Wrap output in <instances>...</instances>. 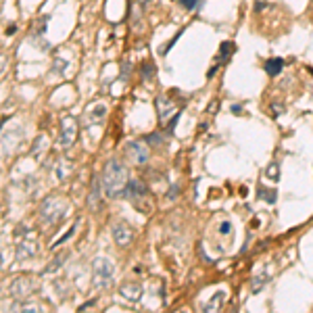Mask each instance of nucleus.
Segmentation results:
<instances>
[{
	"mask_svg": "<svg viewBox=\"0 0 313 313\" xmlns=\"http://www.w3.org/2000/svg\"><path fill=\"white\" fill-rule=\"evenodd\" d=\"M29 40H32V42H34V46L38 48V50H42V52H48V50H50V44L42 38V34H36V32H34V34H32V38H29Z\"/></svg>",
	"mask_w": 313,
	"mask_h": 313,
	"instance_id": "412c9836",
	"label": "nucleus"
},
{
	"mask_svg": "<svg viewBox=\"0 0 313 313\" xmlns=\"http://www.w3.org/2000/svg\"><path fill=\"white\" fill-rule=\"evenodd\" d=\"M223 303H226V293L219 290V293H215L211 299H209V303L203 307V311H217V309L223 307Z\"/></svg>",
	"mask_w": 313,
	"mask_h": 313,
	"instance_id": "f3484780",
	"label": "nucleus"
},
{
	"mask_svg": "<svg viewBox=\"0 0 313 313\" xmlns=\"http://www.w3.org/2000/svg\"><path fill=\"white\" fill-rule=\"evenodd\" d=\"M257 198L263 200L267 205H275V200H278V192L274 188H265V186H257Z\"/></svg>",
	"mask_w": 313,
	"mask_h": 313,
	"instance_id": "dca6fc26",
	"label": "nucleus"
},
{
	"mask_svg": "<svg viewBox=\"0 0 313 313\" xmlns=\"http://www.w3.org/2000/svg\"><path fill=\"white\" fill-rule=\"evenodd\" d=\"M67 67H69V61H65V59H55V61H52V73H59V78H63Z\"/></svg>",
	"mask_w": 313,
	"mask_h": 313,
	"instance_id": "4be33fe9",
	"label": "nucleus"
},
{
	"mask_svg": "<svg viewBox=\"0 0 313 313\" xmlns=\"http://www.w3.org/2000/svg\"><path fill=\"white\" fill-rule=\"evenodd\" d=\"M9 293L13 299L17 301H25L29 294L34 293V280L27 278V275H21V278H15L9 284Z\"/></svg>",
	"mask_w": 313,
	"mask_h": 313,
	"instance_id": "39448f33",
	"label": "nucleus"
},
{
	"mask_svg": "<svg viewBox=\"0 0 313 313\" xmlns=\"http://www.w3.org/2000/svg\"><path fill=\"white\" fill-rule=\"evenodd\" d=\"M67 257H69V253H65V251H61V253H59V255L55 257V259H52L50 261V263L46 265V267H44V275H48V274H57L59 270H61V267L65 265V261H67Z\"/></svg>",
	"mask_w": 313,
	"mask_h": 313,
	"instance_id": "4468645a",
	"label": "nucleus"
},
{
	"mask_svg": "<svg viewBox=\"0 0 313 313\" xmlns=\"http://www.w3.org/2000/svg\"><path fill=\"white\" fill-rule=\"evenodd\" d=\"M267 282H270V278H267V274H257L255 278H253V282H251V293L253 294H257L259 290H263V286L267 284Z\"/></svg>",
	"mask_w": 313,
	"mask_h": 313,
	"instance_id": "a211bd4d",
	"label": "nucleus"
},
{
	"mask_svg": "<svg viewBox=\"0 0 313 313\" xmlns=\"http://www.w3.org/2000/svg\"><path fill=\"white\" fill-rule=\"evenodd\" d=\"M182 34H184V27H182V29H180V32H177V34L174 36V38H171V40H169V44H167V46H165V48H163V50H161V55H167V52H169L171 48H174V46H176V42H177V40H180V36H182Z\"/></svg>",
	"mask_w": 313,
	"mask_h": 313,
	"instance_id": "c756f323",
	"label": "nucleus"
},
{
	"mask_svg": "<svg viewBox=\"0 0 313 313\" xmlns=\"http://www.w3.org/2000/svg\"><path fill=\"white\" fill-rule=\"evenodd\" d=\"M90 121L92 123H100L102 119H104V115H107V107H104V104H96L94 109H90Z\"/></svg>",
	"mask_w": 313,
	"mask_h": 313,
	"instance_id": "6ab92c4d",
	"label": "nucleus"
},
{
	"mask_svg": "<svg viewBox=\"0 0 313 313\" xmlns=\"http://www.w3.org/2000/svg\"><path fill=\"white\" fill-rule=\"evenodd\" d=\"M48 19H50V17L46 15V17H42L38 23H36V34H42V36L46 34V23H48Z\"/></svg>",
	"mask_w": 313,
	"mask_h": 313,
	"instance_id": "2f4dec72",
	"label": "nucleus"
},
{
	"mask_svg": "<svg viewBox=\"0 0 313 313\" xmlns=\"http://www.w3.org/2000/svg\"><path fill=\"white\" fill-rule=\"evenodd\" d=\"M282 69H284V59H280V57H275V59H267L265 61V73L270 78H278Z\"/></svg>",
	"mask_w": 313,
	"mask_h": 313,
	"instance_id": "ddd939ff",
	"label": "nucleus"
},
{
	"mask_svg": "<svg viewBox=\"0 0 313 313\" xmlns=\"http://www.w3.org/2000/svg\"><path fill=\"white\" fill-rule=\"evenodd\" d=\"M215 109H217V100L211 102V107H209V113H215Z\"/></svg>",
	"mask_w": 313,
	"mask_h": 313,
	"instance_id": "ea45409f",
	"label": "nucleus"
},
{
	"mask_svg": "<svg viewBox=\"0 0 313 313\" xmlns=\"http://www.w3.org/2000/svg\"><path fill=\"white\" fill-rule=\"evenodd\" d=\"M177 195H180V186H171L169 192H167V198L174 200V198H177Z\"/></svg>",
	"mask_w": 313,
	"mask_h": 313,
	"instance_id": "473e14b6",
	"label": "nucleus"
},
{
	"mask_svg": "<svg viewBox=\"0 0 313 313\" xmlns=\"http://www.w3.org/2000/svg\"><path fill=\"white\" fill-rule=\"evenodd\" d=\"M36 255H38V244H36V234L19 238V242H17V253H15V257H17V261H29L32 257H36Z\"/></svg>",
	"mask_w": 313,
	"mask_h": 313,
	"instance_id": "423d86ee",
	"label": "nucleus"
},
{
	"mask_svg": "<svg viewBox=\"0 0 313 313\" xmlns=\"http://www.w3.org/2000/svg\"><path fill=\"white\" fill-rule=\"evenodd\" d=\"M130 73H132V61H123L121 63V73H119V79H130Z\"/></svg>",
	"mask_w": 313,
	"mask_h": 313,
	"instance_id": "c85d7f7f",
	"label": "nucleus"
},
{
	"mask_svg": "<svg viewBox=\"0 0 313 313\" xmlns=\"http://www.w3.org/2000/svg\"><path fill=\"white\" fill-rule=\"evenodd\" d=\"M15 32H17V25H15V23H9V25H6V36H13Z\"/></svg>",
	"mask_w": 313,
	"mask_h": 313,
	"instance_id": "e433bc0d",
	"label": "nucleus"
},
{
	"mask_svg": "<svg viewBox=\"0 0 313 313\" xmlns=\"http://www.w3.org/2000/svg\"><path fill=\"white\" fill-rule=\"evenodd\" d=\"M180 115H182V113L177 111V113L167 121V134H174V132H176V125H177V121H180Z\"/></svg>",
	"mask_w": 313,
	"mask_h": 313,
	"instance_id": "7c9ffc66",
	"label": "nucleus"
},
{
	"mask_svg": "<svg viewBox=\"0 0 313 313\" xmlns=\"http://www.w3.org/2000/svg\"><path fill=\"white\" fill-rule=\"evenodd\" d=\"M125 156L136 163V165H144L148 161V156H151V153H148L146 144H142V142H128L125 144Z\"/></svg>",
	"mask_w": 313,
	"mask_h": 313,
	"instance_id": "6e6552de",
	"label": "nucleus"
},
{
	"mask_svg": "<svg viewBox=\"0 0 313 313\" xmlns=\"http://www.w3.org/2000/svg\"><path fill=\"white\" fill-rule=\"evenodd\" d=\"M57 177H59V180H65V177H67V174H69V171H71V167L69 165H65V159H61V161H59L57 163Z\"/></svg>",
	"mask_w": 313,
	"mask_h": 313,
	"instance_id": "a878e982",
	"label": "nucleus"
},
{
	"mask_svg": "<svg viewBox=\"0 0 313 313\" xmlns=\"http://www.w3.org/2000/svg\"><path fill=\"white\" fill-rule=\"evenodd\" d=\"M40 221L44 226H55V223L63 221L67 215V203L59 196H46L40 205Z\"/></svg>",
	"mask_w": 313,
	"mask_h": 313,
	"instance_id": "f03ea898",
	"label": "nucleus"
},
{
	"mask_svg": "<svg viewBox=\"0 0 313 313\" xmlns=\"http://www.w3.org/2000/svg\"><path fill=\"white\" fill-rule=\"evenodd\" d=\"M236 52V44L234 42H221V46H219V55H217V65L221 63H228L230 61V57H232Z\"/></svg>",
	"mask_w": 313,
	"mask_h": 313,
	"instance_id": "2eb2a0df",
	"label": "nucleus"
},
{
	"mask_svg": "<svg viewBox=\"0 0 313 313\" xmlns=\"http://www.w3.org/2000/svg\"><path fill=\"white\" fill-rule=\"evenodd\" d=\"M111 232H113V240H115L117 247H121V249L132 247V242H134V230L130 228V223L117 221Z\"/></svg>",
	"mask_w": 313,
	"mask_h": 313,
	"instance_id": "0eeeda50",
	"label": "nucleus"
},
{
	"mask_svg": "<svg viewBox=\"0 0 313 313\" xmlns=\"http://www.w3.org/2000/svg\"><path fill=\"white\" fill-rule=\"evenodd\" d=\"M100 190H102V180H100V176H94L92 186H90V195H88V209H90V211L100 209V200H102Z\"/></svg>",
	"mask_w": 313,
	"mask_h": 313,
	"instance_id": "f8f14e48",
	"label": "nucleus"
},
{
	"mask_svg": "<svg viewBox=\"0 0 313 313\" xmlns=\"http://www.w3.org/2000/svg\"><path fill=\"white\" fill-rule=\"evenodd\" d=\"M282 113H284V107H282V104H272V115L274 117H280Z\"/></svg>",
	"mask_w": 313,
	"mask_h": 313,
	"instance_id": "f704fd0d",
	"label": "nucleus"
},
{
	"mask_svg": "<svg viewBox=\"0 0 313 313\" xmlns=\"http://www.w3.org/2000/svg\"><path fill=\"white\" fill-rule=\"evenodd\" d=\"M119 294H121V299L130 301V303H138L144 294V288H142V284H138V282H123V284L119 286Z\"/></svg>",
	"mask_w": 313,
	"mask_h": 313,
	"instance_id": "9d476101",
	"label": "nucleus"
},
{
	"mask_svg": "<svg viewBox=\"0 0 313 313\" xmlns=\"http://www.w3.org/2000/svg\"><path fill=\"white\" fill-rule=\"evenodd\" d=\"M144 142H146V144H151V146H159V144H163V136H161L159 132L148 134V136L144 138Z\"/></svg>",
	"mask_w": 313,
	"mask_h": 313,
	"instance_id": "bb28decb",
	"label": "nucleus"
},
{
	"mask_svg": "<svg viewBox=\"0 0 313 313\" xmlns=\"http://www.w3.org/2000/svg\"><path fill=\"white\" fill-rule=\"evenodd\" d=\"M180 6H184L186 11H198L203 6V0H177Z\"/></svg>",
	"mask_w": 313,
	"mask_h": 313,
	"instance_id": "393cba45",
	"label": "nucleus"
},
{
	"mask_svg": "<svg viewBox=\"0 0 313 313\" xmlns=\"http://www.w3.org/2000/svg\"><path fill=\"white\" fill-rule=\"evenodd\" d=\"M219 232H221V234H232V223H230V221H223L221 226H219Z\"/></svg>",
	"mask_w": 313,
	"mask_h": 313,
	"instance_id": "72a5a7b5",
	"label": "nucleus"
},
{
	"mask_svg": "<svg viewBox=\"0 0 313 313\" xmlns=\"http://www.w3.org/2000/svg\"><path fill=\"white\" fill-rule=\"evenodd\" d=\"M78 138V119L73 115H65L61 119V130H59V144L63 148H71Z\"/></svg>",
	"mask_w": 313,
	"mask_h": 313,
	"instance_id": "20e7f679",
	"label": "nucleus"
},
{
	"mask_svg": "<svg viewBox=\"0 0 313 313\" xmlns=\"http://www.w3.org/2000/svg\"><path fill=\"white\" fill-rule=\"evenodd\" d=\"M113 274H115V267H113V261L107 259V257H96L92 261V286L94 288H109L113 284Z\"/></svg>",
	"mask_w": 313,
	"mask_h": 313,
	"instance_id": "7ed1b4c3",
	"label": "nucleus"
},
{
	"mask_svg": "<svg viewBox=\"0 0 313 313\" xmlns=\"http://www.w3.org/2000/svg\"><path fill=\"white\" fill-rule=\"evenodd\" d=\"M140 73H142V79L151 81L153 76H155V65H153L151 61H144V63H142V69H140Z\"/></svg>",
	"mask_w": 313,
	"mask_h": 313,
	"instance_id": "b1692460",
	"label": "nucleus"
},
{
	"mask_svg": "<svg viewBox=\"0 0 313 313\" xmlns=\"http://www.w3.org/2000/svg\"><path fill=\"white\" fill-rule=\"evenodd\" d=\"M265 176H267V180L278 182L280 180V161H272L270 165H267V169H265Z\"/></svg>",
	"mask_w": 313,
	"mask_h": 313,
	"instance_id": "aec40b11",
	"label": "nucleus"
},
{
	"mask_svg": "<svg viewBox=\"0 0 313 313\" xmlns=\"http://www.w3.org/2000/svg\"><path fill=\"white\" fill-rule=\"evenodd\" d=\"M44 148H46V136H38L34 140V148H32V155L36 156V159H38L40 156V153L44 151Z\"/></svg>",
	"mask_w": 313,
	"mask_h": 313,
	"instance_id": "5701e85b",
	"label": "nucleus"
},
{
	"mask_svg": "<svg viewBox=\"0 0 313 313\" xmlns=\"http://www.w3.org/2000/svg\"><path fill=\"white\" fill-rule=\"evenodd\" d=\"M146 184L142 180H138V177H130L128 182V188H125V198L132 200L134 205H138V200H142L146 196Z\"/></svg>",
	"mask_w": 313,
	"mask_h": 313,
	"instance_id": "1a4fd4ad",
	"label": "nucleus"
},
{
	"mask_svg": "<svg viewBox=\"0 0 313 313\" xmlns=\"http://www.w3.org/2000/svg\"><path fill=\"white\" fill-rule=\"evenodd\" d=\"M155 104H156V115H159V121H161V123H165V121H167V119H169L171 115H174V113H177L176 104L171 102V98H167L165 94L156 96Z\"/></svg>",
	"mask_w": 313,
	"mask_h": 313,
	"instance_id": "9b49d317",
	"label": "nucleus"
},
{
	"mask_svg": "<svg viewBox=\"0 0 313 313\" xmlns=\"http://www.w3.org/2000/svg\"><path fill=\"white\" fill-rule=\"evenodd\" d=\"M94 303H96V299H92V301H86L84 305H79V309H78V311H86L88 307H94Z\"/></svg>",
	"mask_w": 313,
	"mask_h": 313,
	"instance_id": "c9c22d12",
	"label": "nucleus"
},
{
	"mask_svg": "<svg viewBox=\"0 0 313 313\" xmlns=\"http://www.w3.org/2000/svg\"><path fill=\"white\" fill-rule=\"evenodd\" d=\"M128 176H130L128 167L119 159H109L104 163V169L100 176L104 196H109V198L125 196V188H128V182H130Z\"/></svg>",
	"mask_w": 313,
	"mask_h": 313,
	"instance_id": "f257e3e1",
	"label": "nucleus"
},
{
	"mask_svg": "<svg viewBox=\"0 0 313 313\" xmlns=\"http://www.w3.org/2000/svg\"><path fill=\"white\" fill-rule=\"evenodd\" d=\"M78 226H79V219L76 221V226H73V228H71V230H69V232H67L65 236H61V238H59V240H55V244H52V249H57L59 244H63L65 240H69V238H71L73 234H76V230H78Z\"/></svg>",
	"mask_w": 313,
	"mask_h": 313,
	"instance_id": "cd10ccee",
	"label": "nucleus"
},
{
	"mask_svg": "<svg viewBox=\"0 0 313 313\" xmlns=\"http://www.w3.org/2000/svg\"><path fill=\"white\" fill-rule=\"evenodd\" d=\"M232 113H234V115H240V113H242V107H240V104H232Z\"/></svg>",
	"mask_w": 313,
	"mask_h": 313,
	"instance_id": "58836bf2",
	"label": "nucleus"
},
{
	"mask_svg": "<svg viewBox=\"0 0 313 313\" xmlns=\"http://www.w3.org/2000/svg\"><path fill=\"white\" fill-rule=\"evenodd\" d=\"M267 6H270V4H267V2H257V4H255V11L259 13V11H263V9H267Z\"/></svg>",
	"mask_w": 313,
	"mask_h": 313,
	"instance_id": "4c0bfd02",
	"label": "nucleus"
}]
</instances>
